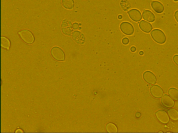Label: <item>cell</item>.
<instances>
[{"label": "cell", "instance_id": "cell-27", "mask_svg": "<svg viewBox=\"0 0 178 133\" xmlns=\"http://www.w3.org/2000/svg\"><path fill=\"white\" fill-rule=\"evenodd\" d=\"M15 132H24L23 131V130H22V129H19L16 130V131Z\"/></svg>", "mask_w": 178, "mask_h": 133}, {"label": "cell", "instance_id": "cell-16", "mask_svg": "<svg viewBox=\"0 0 178 133\" xmlns=\"http://www.w3.org/2000/svg\"><path fill=\"white\" fill-rule=\"evenodd\" d=\"M62 4L64 8L69 10L73 9L75 6L73 0H62Z\"/></svg>", "mask_w": 178, "mask_h": 133}, {"label": "cell", "instance_id": "cell-17", "mask_svg": "<svg viewBox=\"0 0 178 133\" xmlns=\"http://www.w3.org/2000/svg\"><path fill=\"white\" fill-rule=\"evenodd\" d=\"M168 114L170 119L174 121L178 120V111L176 110L171 109L168 111Z\"/></svg>", "mask_w": 178, "mask_h": 133}, {"label": "cell", "instance_id": "cell-8", "mask_svg": "<svg viewBox=\"0 0 178 133\" xmlns=\"http://www.w3.org/2000/svg\"><path fill=\"white\" fill-rule=\"evenodd\" d=\"M143 78L145 82L148 84L154 85L157 82L156 77L154 73L150 71H145L143 73Z\"/></svg>", "mask_w": 178, "mask_h": 133}, {"label": "cell", "instance_id": "cell-19", "mask_svg": "<svg viewBox=\"0 0 178 133\" xmlns=\"http://www.w3.org/2000/svg\"><path fill=\"white\" fill-rule=\"evenodd\" d=\"M121 8L125 11H127L131 7L130 2L128 0H121L120 2Z\"/></svg>", "mask_w": 178, "mask_h": 133}, {"label": "cell", "instance_id": "cell-5", "mask_svg": "<svg viewBox=\"0 0 178 133\" xmlns=\"http://www.w3.org/2000/svg\"><path fill=\"white\" fill-rule=\"evenodd\" d=\"M120 30L127 36H131L134 33V29L132 24L127 22H123L120 26Z\"/></svg>", "mask_w": 178, "mask_h": 133}, {"label": "cell", "instance_id": "cell-25", "mask_svg": "<svg viewBox=\"0 0 178 133\" xmlns=\"http://www.w3.org/2000/svg\"><path fill=\"white\" fill-rule=\"evenodd\" d=\"M130 51L134 53L137 50V49L134 46H132L131 47L130 49Z\"/></svg>", "mask_w": 178, "mask_h": 133}, {"label": "cell", "instance_id": "cell-14", "mask_svg": "<svg viewBox=\"0 0 178 133\" xmlns=\"http://www.w3.org/2000/svg\"><path fill=\"white\" fill-rule=\"evenodd\" d=\"M142 17L143 19L151 23L155 21V17L151 11L148 10H144L143 12Z\"/></svg>", "mask_w": 178, "mask_h": 133}, {"label": "cell", "instance_id": "cell-12", "mask_svg": "<svg viewBox=\"0 0 178 133\" xmlns=\"http://www.w3.org/2000/svg\"><path fill=\"white\" fill-rule=\"evenodd\" d=\"M139 26L141 30L145 33H149L153 29L152 24L144 20H142L140 22Z\"/></svg>", "mask_w": 178, "mask_h": 133}, {"label": "cell", "instance_id": "cell-13", "mask_svg": "<svg viewBox=\"0 0 178 133\" xmlns=\"http://www.w3.org/2000/svg\"><path fill=\"white\" fill-rule=\"evenodd\" d=\"M151 6L154 10L157 13H162L164 10V7L161 2L157 1L151 2Z\"/></svg>", "mask_w": 178, "mask_h": 133}, {"label": "cell", "instance_id": "cell-3", "mask_svg": "<svg viewBox=\"0 0 178 133\" xmlns=\"http://www.w3.org/2000/svg\"><path fill=\"white\" fill-rule=\"evenodd\" d=\"M51 55L55 60L59 61H65L66 56L63 51L57 46L53 47L51 49Z\"/></svg>", "mask_w": 178, "mask_h": 133}, {"label": "cell", "instance_id": "cell-28", "mask_svg": "<svg viewBox=\"0 0 178 133\" xmlns=\"http://www.w3.org/2000/svg\"><path fill=\"white\" fill-rule=\"evenodd\" d=\"M118 18L119 19H122L123 18V16L121 15H119L118 16Z\"/></svg>", "mask_w": 178, "mask_h": 133}, {"label": "cell", "instance_id": "cell-15", "mask_svg": "<svg viewBox=\"0 0 178 133\" xmlns=\"http://www.w3.org/2000/svg\"><path fill=\"white\" fill-rule=\"evenodd\" d=\"M1 46L2 48L9 50L11 46V41L8 38L4 36H1Z\"/></svg>", "mask_w": 178, "mask_h": 133}, {"label": "cell", "instance_id": "cell-26", "mask_svg": "<svg viewBox=\"0 0 178 133\" xmlns=\"http://www.w3.org/2000/svg\"><path fill=\"white\" fill-rule=\"evenodd\" d=\"M141 116V113L140 112H137L136 113L135 116L137 118H139Z\"/></svg>", "mask_w": 178, "mask_h": 133}, {"label": "cell", "instance_id": "cell-10", "mask_svg": "<svg viewBox=\"0 0 178 133\" xmlns=\"http://www.w3.org/2000/svg\"><path fill=\"white\" fill-rule=\"evenodd\" d=\"M161 102L162 104L165 107L171 108L174 107L175 102L173 100L169 95L164 94L162 95Z\"/></svg>", "mask_w": 178, "mask_h": 133}, {"label": "cell", "instance_id": "cell-20", "mask_svg": "<svg viewBox=\"0 0 178 133\" xmlns=\"http://www.w3.org/2000/svg\"><path fill=\"white\" fill-rule=\"evenodd\" d=\"M106 131L109 133L117 132L118 129L117 126L112 124V123H109L106 126Z\"/></svg>", "mask_w": 178, "mask_h": 133}, {"label": "cell", "instance_id": "cell-22", "mask_svg": "<svg viewBox=\"0 0 178 133\" xmlns=\"http://www.w3.org/2000/svg\"><path fill=\"white\" fill-rule=\"evenodd\" d=\"M173 60L176 65L178 66V55H176L173 57Z\"/></svg>", "mask_w": 178, "mask_h": 133}, {"label": "cell", "instance_id": "cell-24", "mask_svg": "<svg viewBox=\"0 0 178 133\" xmlns=\"http://www.w3.org/2000/svg\"><path fill=\"white\" fill-rule=\"evenodd\" d=\"M174 17L175 19L178 23V10L175 12L174 14Z\"/></svg>", "mask_w": 178, "mask_h": 133}, {"label": "cell", "instance_id": "cell-11", "mask_svg": "<svg viewBox=\"0 0 178 133\" xmlns=\"http://www.w3.org/2000/svg\"><path fill=\"white\" fill-rule=\"evenodd\" d=\"M130 18L133 21L135 22L140 21L142 19V14L137 9H132L128 12Z\"/></svg>", "mask_w": 178, "mask_h": 133}, {"label": "cell", "instance_id": "cell-7", "mask_svg": "<svg viewBox=\"0 0 178 133\" xmlns=\"http://www.w3.org/2000/svg\"><path fill=\"white\" fill-rule=\"evenodd\" d=\"M155 117L159 122L163 124L169 123L170 119L168 113L164 110H160L155 113Z\"/></svg>", "mask_w": 178, "mask_h": 133}, {"label": "cell", "instance_id": "cell-1", "mask_svg": "<svg viewBox=\"0 0 178 133\" xmlns=\"http://www.w3.org/2000/svg\"><path fill=\"white\" fill-rule=\"evenodd\" d=\"M18 34L21 40L27 44H31L35 41L34 34L28 29H22L18 32Z\"/></svg>", "mask_w": 178, "mask_h": 133}, {"label": "cell", "instance_id": "cell-23", "mask_svg": "<svg viewBox=\"0 0 178 133\" xmlns=\"http://www.w3.org/2000/svg\"><path fill=\"white\" fill-rule=\"evenodd\" d=\"M79 24L77 22H75L73 24V29L77 30L79 28Z\"/></svg>", "mask_w": 178, "mask_h": 133}, {"label": "cell", "instance_id": "cell-30", "mask_svg": "<svg viewBox=\"0 0 178 133\" xmlns=\"http://www.w3.org/2000/svg\"><path fill=\"white\" fill-rule=\"evenodd\" d=\"M81 29V27H79L78 29H80H80Z\"/></svg>", "mask_w": 178, "mask_h": 133}, {"label": "cell", "instance_id": "cell-2", "mask_svg": "<svg viewBox=\"0 0 178 133\" xmlns=\"http://www.w3.org/2000/svg\"><path fill=\"white\" fill-rule=\"evenodd\" d=\"M151 36L153 40L157 43L163 44L166 41V38L165 34L160 29H153L151 33Z\"/></svg>", "mask_w": 178, "mask_h": 133}, {"label": "cell", "instance_id": "cell-31", "mask_svg": "<svg viewBox=\"0 0 178 133\" xmlns=\"http://www.w3.org/2000/svg\"><path fill=\"white\" fill-rule=\"evenodd\" d=\"M174 1L175 2H177L178 1V0H174Z\"/></svg>", "mask_w": 178, "mask_h": 133}, {"label": "cell", "instance_id": "cell-18", "mask_svg": "<svg viewBox=\"0 0 178 133\" xmlns=\"http://www.w3.org/2000/svg\"><path fill=\"white\" fill-rule=\"evenodd\" d=\"M168 94L173 100L178 101V90L176 88H170L168 90Z\"/></svg>", "mask_w": 178, "mask_h": 133}, {"label": "cell", "instance_id": "cell-29", "mask_svg": "<svg viewBox=\"0 0 178 133\" xmlns=\"http://www.w3.org/2000/svg\"><path fill=\"white\" fill-rule=\"evenodd\" d=\"M139 55L141 56H142L144 55V52L143 51H140L139 52Z\"/></svg>", "mask_w": 178, "mask_h": 133}, {"label": "cell", "instance_id": "cell-21", "mask_svg": "<svg viewBox=\"0 0 178 133\" xmlns=\"http://www.w3.org/2000/svg\"><path fill=\"white\" fill-rule=\"evenodd\" d=\"M130 42L129 39L125 37L122 39V43L124 45H127Z\"/></svg>", "mask_w": 178, "mask_h": 133}, {"label": "cell", "instance_id": "cell-9", "mask_svg": "<svg viewBox=\"0 0 178 133\" xmlns=\"http://www.w3.org/2000/svg\"><path fill=\"white\" fill-rule=\"evenodd\" d=\"M150 92L153 97L159 99L162 98L164 94V91L159 85H154L151 87Z\"/></svg>", "mask_w": 178, "mask_h": 133}, {"label": "cell", "instance_id": "cell-4", "mask_svg": "<svg viewBox=\"0 0 178 133\" xmlns=\"http://www.w3.org/2000/svg\"><path fill=\"white\" fill-rule=\"evenodd\" d=\"M61 29L62 32L66 36H70L73 32L72 23L71 21L67 19L63 20L62 22Z\"/></svg>", "mask_w": 178, "mask_h": 133}, {"label": "cell", "instance_id": "cell-32", "mask_svg": "<svg viewBox=\"0 0 178 133\" xmlns=\"http://www.w3.org/2000/svg\"><path fill=\"white\" fill-rule=\"evenodd\" d=\"M81 24H80H80H79V26H81Z\"/></svg>", "mask_w": 178, "mask_h": 133}, {"label": "cell", "instance_id": "cell-6", "mask_svg": "<svg viewBox=\"0 0 178 133\" xmlns=\"http://www.w3.org/2000/svg\"><path fill=\"white\" fill-rule=\"evenodd\" d=\"M71 37L75 43L79 45H83L86 42V39L84 35L80 31H73L71 34Z\"/></svg>", "mask_w": 178, "mask_h": 133}]
</instances>
